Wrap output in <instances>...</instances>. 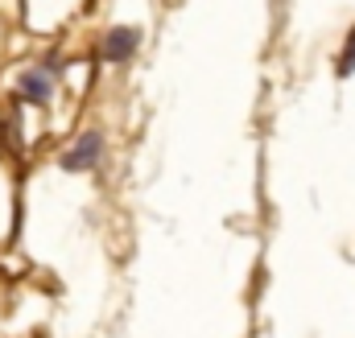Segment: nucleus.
<instances>
[{"label":"nucleus","instance_id":"2","mask_svg":"<svg viewBox=\"0 0 355 338\" xmlns=\"http://www.w3.org/2000/svg\"><path fill=\"white\" fill-rule=\"evenodd\" d=\"M137 46H141V33L132 25H112L103 33V58L107 62H128L137 54Z\"/></svg>","mask_w":355,"mask_h":338},{"label":"nucleus","instance_id":"4","mask_svg":"<svg viewBox=\"0 0 355 338\" xmlns=\"http://www.w3.org/2000/svg\"><path fill=\"white\" fill-rule=\"evenodd\" d=\"M335 75H339V79L355 75V25H352V33L343 37V50H339V58H335Z\"/></svg>","mask_w":355,"mask_h":338},{"label":"nucleus","instance_id":"3","mask_svg":"<svg viewBox=\"0 0 355 338\" xmlns=\"http://www.w3.org/2000/svg\"><path fill=\"white\" fill-rule=\"evenodd\" d=\"M17 91H21V99H25V103L46 107V103H50V95H54V83H50L46 66H37V71H25V75L17 79Z\"/></svg>","mask_w":355,"mask_h":338},{"label":"nucleus","instance_id":"1","mask_svg":"<svg viewBox=\"0 0 355 338\" xmlns=\"http://www.w3.org/2000/svg\"><path fill=\"white\" fill-rule=\"evenodd\" d=\"M103 157V132H83L67 153H62V169L67 173H87V169L99 166Z\"/></svg>","mask_w":355,"mask_h":338}]
</instances>
